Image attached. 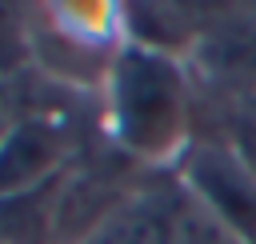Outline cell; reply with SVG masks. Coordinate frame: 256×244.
I'll return each instance as SVG.
<instances>
[{"mask_svg":"<svg viewBox=\"0 0 256 244\" xmlns=\"http://www.w3.org/2000/svg\"><path fill=\"white\" fill-rule=\"evenodd\" d=\"M184 108H188L184 80L180 68L168 60V52L160 48L124 52L116 68V120L136 152L156 156L172 148L184 132Z\"/></svg>","mask_w":256,"mask_h":244,"instance_id":"cell-1","label":"cell"},{"mask_svg":"<svg viewBox=\"0 0 256 244\" xmlns=\"http://www.w3.org/2000/svg\"><path fill=\"white\" fill-rule=\"evenodd\" d=\"M228 148L256 176V96L232 100V112H228Z\"/></svg>","mask_w":256,"mask_h":244,"instance_id":"cell-4","label":"cell"},{"mask_svg":"<svg viewBox=\"0 0 256 244\" xmlns=\"http://www.w3.org/2000/svg\"><path fill=\"white\" fill-rule=\"evenodd\" d=\"M88 244H164V208L128 204L116 216H108Z\"/></svg>","mask_w":256,"mask_h":244,"instance_id":"cell-3","label":"cell"},{"mask_svg":"<svg viewBox=\"0 0 256 244\" xmlns=\"http://www.w3.org/2000/svg\"><path fill=\"white\" fill-rule=\"evenodd\" d=\"M164 244H248V240L184 184L180 196L164 204Z\"/></svg>","mask_w":256,"mask_h":244,"instance_id":"cell-2","label":"cell"}]
</instances>
